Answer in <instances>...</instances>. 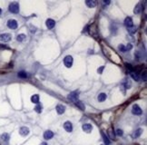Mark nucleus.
<instances>
[{"instance_id": "obj_1", "label": "nucleus", "mask_w": 147, "mask_h": 145, "mask_svg": "<svg viewBox=\"0 0 147 145\" xmlns=\"http://www.w3.org/2000/svg\"><path fill=\"white\" fill-rule=\"evenodd\" d=\"M8 10L11 13L13 14H17L19 12V4L17 2H12L8 7Z\"/></svg>"}, {"instance_id": "obj_2", "label": "nucleus", "mask_w": 147, "mask_h": 145, "mask_svg": "<svg viewBox=\"0 0 147 145\" xmlns=\"http://www.w3.org/2000/svg\"><path fill=\"white\" fill-rule=\"evenodd\" d=\"M73 63H74V59H73V57H72L71 55H67V56H65V57H64V65H65L67 68L72 67Z\"/></svg>"}, {"instance_id": "obj_3", "label": "nucleus", "mask_w": 147, "mask_h": 145, "mask_svg": "<svg viewBox=\"0 0 147 145\" xmlns=\"http://www.w3.org/2000/svg\"><path fill=\"white\" fill-rule=\"evenodd\" d=\"M68 99L73 101L74 103L77 102V101H78V91H74V92L70 93L69 95H68Z\"/></svg>"}, {"instance_id": "obj_4", "label": "nucleus", "mask_w": 147, "mask_h": 145, "mask_svg": "<svg viewBox=\"0 0 147 145\" xmlns=\"http://www.w3.org/2000/svg\"><path fill=\"white\" fill-rule=\"evenodd\" d=\"M132 113L135 114V115H141L143 113V111H142V109L138 106L137 104H134V106H133V109H132Z\"/></svg>"}, {"instance_id": "obj_5", "label": "nucleus", "mask_w": 147, "mask_h": 145, "mask_svg": "<svg viewBox=\"0 0 147 145\" xmlns=\"http://www.w3.org/2000/svg\"><path fill=\"white\" fill-rule=\"evenodd\" d=\"M17 22H16L15 19H10L7 21V26L9 27L10 29H13V30H15V29L17 28Z\"/></svg>"}, {"instance_id": "obj_6", "label": "nucleus", "mask_w": 147, "mask_h": 145, "mask_svg": "<svg viewBox=\"0 0 147 145\" xmlns=\"http://www.w3.org/2000/svg\"><path fill=\"white\" fill-rule=\"evenodd\" d=\"M11 40V35L10 34H1L0 35V41L1 42H8Z\"/></svg>"}, {"instance_id": "obj_7", "label": "nucleus", "mask_w": 147, "mask_h": 145, "mask_svg": "<svg viewBox=\"0 0 147 145\" xmlns=\"http://www.w3.org/2000/svg\"><path fill=\"white\" fill-rule=\"evenodd\" d=\"M64 128L67 132H72L73 131V124L71 122H65L64 123Z\"/></svg>"}, {"instance_id": "obj_8", "label": "nucleus", "mask_w": 147, "mask_h": 145, "mask_svg": "<svg viewBox=\"0 0 147 145\" xmlns=\"http://www.w3.org/2000/svg\"><path fill=\"white\" fill-rule=\"evenodd\" d=\"M29 132H30V131H29V129L27 128V127H21L19 130V133L21 134L22 136H26L29 134Z\"/></svg>"}, {"instance_id": "obj_9", "label": "nucleus", "mask_w": 147, "mask_h": 145, "mask_svg": "<svg viewBox=\"0 0 147 145\" xmlns=\"http://www.w3.org/2000/svg\"><path fill=\"white\" fill-rule=\"evenodd\" d=\"M125 26L127 27V28H129V27H132V26H134V23H133V19H132L130 16H128V17H126L125 20Z\"/></svg>"}, {"instance_id": "obj_10", "label": "nucleus", "mask_w": 147, "mask_h": 145, "mask_svg": "<svg viewBox=\"0 0 147 145\" xmlns=\"http://www.w3.org/2000/svg\"><path fill=\"white\" fill-rule=\"evenodd\" d=\"M45 25H46L48 29H53L54 27V26H55V22H54L53 19H50V18H49V19L46 20Z\"/></svg>"}, {"instance_id": "obj_11", "label": "nucleus", "mask_w": 147, "mask_h": 145, "mask_svg": "<svg viewBox=\"0 0 147 145\" xmlns=\"http://www.w3.org/2000/svg\"><path fill=\"white\" fill-rule=\"evenodd\" d=\"M83 130H84V132L89 133V132H92V130H93V126L91 125V124H89V123H85V124H84L83 125Z\"/></svg>"}, {"instance_id": "obj_12", "label": "nucleus", "mask_w": 147, "mask_h": 145, "mask_svg": "<svg viewBox=\"0 0 147 145\" xmlns=\"http://www.w3.org/2000/svg\"><path fill=\"white\" fill-rule=\"evenodd\" d=\"M56 112H57L58 114H63L65 112V106L62 105V104H58L56 106Z\"/></svg>"}, {"instance_id": "obj_13", "label": "nucleus", "mask_w": 147, "mask_h": 145, "mask_svg": "<svg viewBox=\"0 0 147 145\" xmlns=\"http://www.w3.org/2000/svg\"><path fill=\"white\" fill-rule=\"evenodd\" d=\"M53 137H54V132H51V131H46L44 133V138L45 140H51Z\"/></svg>"}, {"instance_id": "obj_14", "label": "nucleus", "mask_w": 147, "mask_h": 145, "mask_svg": "<svg viewBox=\"0 0 147 145\" xmlns=\"http://www.w3.org/2000/svg\"><path fill=\"white\" fill-rule=\"evenodd\" d=\"M143 133V129H138V130H136L135 132L133 133V138H134V139H136V138H139L141 136V134Z\"/></svg>"}, {"instance_id": "obj_15", "label": "nucleus", "mask_w": 147, "mask_h": 145, "mask_svg": "<svg viewBox=\"0 0 147 145\" xmlns=\"http://www.w3.org/2000/svg\"><path fill=\"white\" fill-rule=\"evenodd\" d=\"M130 74H131V76H132V78L134 79V80H135V81H139L140 80V76H139V74L136 73V72H134V71H130Z\"/></svg>"}, {"instance_id": "obj_16", "label": "nucleus", "mask_w": 147, "mask_h": 145, "mask_svg": "<svg viewBox=\"0 0 147 145\" xmlns=\"http://www.w3.org/2000/svg\"><path fill=\"white\" fill-rule=\"evenodd\" d=\"M31 102L33 103H36V104H38L39 103V95L38 94H34L31 96Z\"/></svg>"}, {"instance_id": "obj_17", "label": "nucleus", "mask_w": 147, "mask_h": 145, "mask_svg": "<svg viewBox=\"0 0 147 145\" xmlns=\"http://www.w3.org/2000/svg\"><path fill=\"white\" fill-rule=\"evenodd\" d=\"M85 4L87 5V7H94L96 6V1H94V0H87V1H85Z\"/></svg>"}, {"instance_id": "obj_18", "label": "nucleus", "mask_w": 147, "mask_h": 145, "mask_svg": "<svg viewBox=\"0 0 147 145\" xmlns=\"http://www.w3.org/2000/svg\"><path fill=\"white\" fill-rule=\"evenodd\" d=\"M106 94H105V93H102V94H100L99 95H98V97H97V99H98V102H104V101L106 100Z\"/></svg>"}, {"instance_id": "obj_19", "label": "nucleus", "mask_w": 147, "mask_h": 145, "mask_svg": "<svg viewBox=\"0 0 147 145\" xmlns=\"http://www.w3.org/2000/svg\"><path fill=\"white\" fill-rule=\"evenodd\" d=\"M9 134L8 133H3L2 135H1V139H2V141L5 142H9Z\"/></svg>"}, {"instance_id": "obj_20", "label": "nucleus", "mask_w": 147, "mask_h": 145, "mask_svg": "<svg viewBox=\"0 0 147 145\" xmlns=\"http://www.w3.org/2000/svg\"><path fill=\"white\" fill-rule=\"evenodd\" d=\"M102 137H103V140H104V142H105V145H109L110 144V141H109L108 137L102 132Z\"/></svg>"}, {"instance_id": "obj_21", "label": "nucleus", "mask_w": 147, "mask_h": 145, "mask_svg": "<svg viewBox=\"0 0 147 145\" xmlns=\"http://www.w3.org/2000/svg\"><path fill=\"white\" fill-rule=\"evenodd\" d=\"M25 39H26V35H24V34H20V35H18L17 37H16V40H17L18 42H23Z\"/></svg>"}, {"instance_id": "obj_22", "label": "nucleus", "mask_w": 147, "mask_h": 145, "mask_svg": "<svg viewBox=\"0 0 147 145\" xmlns=\"http://www.w3.org/2000/svg\"><path fill=\"white\" fill-rule=\"evenodd\" d=\"M75 104H76L77 106L79 107L81 110H83V111L85 109V106H84V103H82L81 101H77V102H75Z\"/></svg>"}, {"instance_id": "obj_23", "label": "nucleus", "mask_w": 147, "mask_h": 145, "mask_svg": "<svg viewBox=\"0 0 147 145\" xmlns=\"http://www.w3.org/2000/svg\"><path fill=\"white\" fill-rule=\"evenodd\" d=\"M18 77H20V78H23V79H25V78H26L27 77V74H26V72H24V71H21V72H19L18 73Z\"/></svg>"}, {"instance_id": "obj_24", "label": "nucleus", "mask_w": 147, "mask_h": 145, "mask_svg": "<svg viewBox=\"0 0 147 145\" xmlns=\"http://www.w3.org/2000/svg\"><path fill=\"white\" fill-rule=\"evenodd\" d=\"M42 108H43V107H42L41 104H37V105L35 107V111L37 113H41L42 111H43V109H42Z\"/></svg>"}, {"instance_id": "obj_25", "label": "nucleus", "mask_w": 147, "mask_h": 145, "mask_svg": "<svg viewBox=\"0 0 147 145\" xmlns=\"http://www.w3.org/2000/svg\"><path fill=\"white\" fill-rule=\"evenodd\" d=\"M141 10H142V7H141V4H138L137 6L134 8V13L135 14H140Z\"/></svg>"}, {"instance_id": "obj_26", "label": "nucleus", "mask_w": 147, "mask_h": 145, "mask_svg": "<svg viewBox=\"0 0 147 145\" xmlns=\"http://www.w3.org/2000/svg\"><path fill=\"white\" fill-rule=\"evenodd\" d=\"M128 32L130 33V34H134V33L136 32V27L135 26H132V27H129L128 28Z\"/></svg>"}, {"instance_id": "obj_27", "label": "nucleus", "mask_w": 147, "mask_h": 145, "mask_svg": "<svg viewBox=\"0 0 147 145\" xmlns=\"http://www.w3.org/2000/svg\"><path fill=\"white\" fill-rule=\"evenodd\" d=\"M118 49L120 50L121 52H123V53H125L126 52V49H125V46L124 45H120L118 46Z\"/></svg>"}, {"instance_id": "obj_28", "label": "nucleus", "mask_w": 147, "mask_h": 145, "mask_svg": "<svg viewBox=\"0 0 147 145\" xmlns=\"http://www.w3.org/2000/svg\"><path fill=\"white\" fill-rule=\"evenodd\" d=\"M116 134H117L118 136H123V134H124V132H123L121 129H117V130H116Z\"/></svg>"}, {"instance_id": "obj_29", "label": "nucleus", "mask_w": 147, "mask_h": 145, "mask_svg": "<svg viewBox=\"0 0 147 145\" xmlns=\"http://www.w3.org/2000/svg\"><path fill=\"white\" fill-rule=\"evenodd\" d=\"M133 48V45H131V44H128L126 46H125V49H126V52L129 51V50H131V49Z\"/></svg>"}, {"instance_id": "obj_30", "label": "nucleus", "mask_w": 147, "mask_h": 145, "mask_svg": "<svg viewBox=\"0 0 147 145\" xmlns=\"http://www.w3.org/2000/svg\"><path fill=\"white\" fill-rule=\"evenodd\" d=\"M104 69H105V66H102V67H100L99 69H98V73H99V74H102L103 70H104Z\"/></svg>"}, {"instance_id": "obj_31", "label": "nucleus", "mask_w": 147, "mask_h": 145, "mask_svg": "<svg viewBox=\"0 0 147 145\" xmlns=\"http://www.w3.org/2000/svg\"><path fill=\"white\" fill-rule=\"evenodd\" d=\"M109 133H110V136H111V137L114 139V137H115V134H114V133L112 132V130H109Z\"/></svg>"}, {"instance_id": "obj_32", "label": "nucleus", "mask_w": 147, "mask_h": 145, "mask_svg": "<svg viewBox=\"0 0 147 145\" xmlns=\"http://www.w3.org/2000/svg\"><path fill=\"white\" fill-rule=\"evenodd\" d=\"M104 3L106 4V5H109V4H110V1H106V0H105V1H104Z\"/></svg>"}, {"instance_id": "obj_33", "label": "nucleus", "mask_w": 147, "mask_h": 145, "mask_svg": "<svg viewBox=\"0 0 147 145\" xmlns=\"http://www.w3.org/2000/svg\"><path fill=\"white\" fill-rule=\"evenodd\" d=\"M40 145H47V143H46V142H42Z\"/></svg>"}, {"instance_id": "obj_34", "label": "nucleus", "mask_w": 147, "mask_h": 145, "mask_svg": "<svg viewBox=\"0 0 147 145\" xmlns=\"http://www.w3.org/2000/svg\"><path fill=\"white\" fill-rule=\"evenodd\" d=\"M2 13V10H1V8H0V14Z\"/></svg>"}]
</instances>
